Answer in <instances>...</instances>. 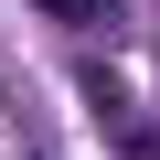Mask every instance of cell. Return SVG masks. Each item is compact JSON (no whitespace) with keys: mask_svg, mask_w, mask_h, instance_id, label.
<instances>
[{"mask_svg":"<svg viewBox=\"0 0 160 160\" xmlns=\"http://www.w3.org/2000/svg\"><path fill=\"white\" fill-rule=\"evenodd\" d=\"M43 22H64V32H118L128 0H43Z\"/></svg>","mask_w":160,"mask_h":160,"instance_id":"1","label":"cell"},{"mask_svg":"<svg viewBox=\"0 0 160 160\" xmlns=\"http://www.w3.org/2000/svg\"><path fill=\"white\" fill-rule=\"evenodd\" d=\"M86 96H96V118H107V128L128 118V86H118V75H107V64H86Z\"/></svg>","mask_w":160,"mask_h":160,"instance_id":"2","label":"cell"}]
</instances>
